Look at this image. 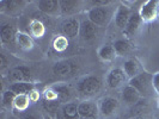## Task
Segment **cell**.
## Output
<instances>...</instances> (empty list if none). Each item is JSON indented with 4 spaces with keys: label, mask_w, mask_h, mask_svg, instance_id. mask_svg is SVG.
Wrapping results in <instances>:
<instances>
[{
    "label": "cell",
    "mask_w": 159,
    "mask_h": 119,
    "mask_svg": "<svg viewBox=\"0 0 159 119\" xmlns=\"http://www.w3.org/2000/svg\"><path fill=\"white\" fill-rule=\"evenodd\" d=\"M80 118H98V104L93 100H81L78 106Z\"/></svg>",
    "instance_id": "11"
},
{
    "label": "cell",
    "mask_w": 159,
    "mask_h": 119,
    "mask_svg": "<svg viewBox=\"0 0 159 119\" xmlns=\"http://www.w3.org/2000/svg\"><path fill=\"white\" fill-rule=\"evenodd\" d=\"M158 7L159 1L156 0H147L143 2L138 11L143 23H152L158 19Z\"/></svg>",
    "instance_id": "6"
},
{
    "label": "cell",
    "mask_w": 159,
    "mask_h": 119,
    "mask_svg": "<svg viewBox=\"0 0 159 119\" xmlns=\"http://www.w3.org/2000/svg\"><path fill=\"white\" fill-rule=\"evenodd\" d=\"M97 104H98L99 114L104 118H109V117L114 116L120 107L119 100L111 95H105L103 98H101Z\"/></svg>",
    "instance_id": "5"
},
{
    "label": "cell",
    "mask_w": 159,
    "mask_h": 119,
    "mask_svg": "<svg viewBox=\"0 0 159 119\" xmlns=\"http://www.w3.org/2000/svg\"><path fill=\"white\" fill-rule=\"evenodd\" d=\"M112 45H114V49H115L117 56H126L132 50V45H130V43H129V40L127 38L116 40L112 43Z\"/></svg>",
    "instance_id": "27"
},
{
    "label": "cell",
    "mask_w": 159,
    "mask_h": 119,
    "mask_svg": "<svg viewBox=\"0 0 159 119\" xmlns=\"http://www.w3.org/2000/svg\"><path fill=\"white\" fill-rule=\"evenodd\" d=\"M29 96H30V100H31V103L35 104V103H37V101L40 100L41 94H40V92H39V91L35 88L32 92H30V93H29Z\"/></svg>",
    "instance_id": "33"
},
{
    "label": "cell",
    "mask_w": 159,
    "mask_h": 119,
    "mask_svg": "<svg viewBox=\"0 0 159 119\" xmlns=\"http://www.w3.org/2000/svg\"><path fill=\"white\" fill-rule=\"evenodd\" d=\"M79 103L75 100L68 101L61 105L60 110L55 114L56 119H80L79 110H78Z\"/></svg>",
    "instance_id": "7"
},
{
    "label": "cell",
    "mask_w": 159,
    "mask_h": 119,
    "mask_svg": "<svg viewBox=\"0 0 159 119\" xmlns=\"http://www.w3.org/2000/svg\"><path fill=\"white\" fill-rule=\"evenodd\" d=\"M18 30L16 29L15 25L10 23L2 24L1 29H0V40L2 42V44H12L16 43V37Z\"/></svg>",
    "instance_id": "18"
},
{
    "label": "cell",
    "mask_w": 159,
    "mask_h": 119,
    "mask_svg": "<svg viewBox=\"0 0 159 119\" xmlns=\"http://www.w3.org/2000/svg\"><path fill=\"white\" fill-rule=\"evenodd\" d=\"M152 85H153V89H154V94H157L159 96V71L153 74Z\"/></svg>",
    "instance_id": "32"
},
{
    "label": "cell",
    "mask_w": 159,
    "mask_h": 119,
    "mask_svg": "<svg viewBox=\"0 0 159 119\" xmlns=\"http://www.w3.org/2000/svg\"><path fill=\"white\" fill-rule=\"evenodd\" d=\"M103 88V82L96 75H85L75 83V93L83 100H89L98 94Z\"/></svg>",
    "instance_id": "1"
},
{
    "label": "cell",
    "mask_w": 159,
    "mask_h": 119,
    "mask_svg": "<svg viewBox=\"0 0 159 119\" xmlns=\"http://www.w3.org/2000/svg\"><path fill=\"white\" fill-rule=\"evenodd\" d=\"M13 119H18V118H13Z\"/></svg>",
    "instance_id": "38"
},
{
    "label": "cell",
    "mask_w": 159,
    "mask_h": 119,
    "mask_svg": "<svg viewBox=\"0 0 159 119\" xmlns=\"http://www.w3.org/2000/svg\"><path fill=\"white\" fill-rule=\"evenodd\" d=\"M52 87L56 92V94L59 96V100L62 104L73 101L74 92L68 85H66V83H56V85H53Z\"/></svg>",
    "instance_id": "20"
},
{
    "label": "cell",
    "mask_w": 159,
    "mask_h": 119,
    "mask_svg": "<svg viewBox=\"0 0 159 119\" xmlns=\"http://www.w3.org/2000/svg\"><path fill=\"white\" fill-rule=\"evenodd\" d=\"M29 29L32 38H42L47 32L46 25L40 19H32L29 25Z\"/></svg>",
    "instance_id": "25"
},
{
    "label": "cell",
    "mask_w": 159,
    "mask_h": 119,
    "mask_svg": "<svg viewBox=\"0 0 159 119\" xmlns=\"http://www.w3.org/2000/svg\"><path fill=\"white\" fill-rule=\"evenodd\" d=\"M31 100H30V96L29 94H19L16 96L15 99V103H13V111L16 112H25L28 110H30V105H31Z\"/></svg>",
    "instance_id": "24"
},
{
    "label": "cell",
    "mask_w": 159,
    "mask_h": 119,
    "mask_svg": "<svg viewBox=\"0 0 159 119\" xmlns=\"http://www.w3.org/2000/svg\"><path fill=\"white\" fill-rule=\"evenodd\" d=\"M80 119H98V118H80Z\"/></svg>",
    "instance_id": "36"
},
{
    "label": "cell",
    "mask_w": 159,
    "mask_h": 119,
    "mask_svg": "<svg viewBox=\"0 0 159 119\" xmlns=\"http://www.w3.org/2000/svg\"><path fill=\"white\" fill-rule=\"evenodd\" d=\"M52 45L56 53H64L70 47V40L64 35H57L54 37Z\"/></svg>",
    "instance_id": "28"
},
{
    "label": "cell",
    "mask_w": 159,
    "mask_h": 119,
    "mask_svg": "<svg viewBox=\"0 0 159 119\" xmlns=\"http://www.w3.org/2000/svg\"><path fill=\"white\" fill-rule=\"evenodd\" d=\"M97 55L103 62H112L117 57V54H116V51L114 49V45L108 44V43L99 47L98 51H97Z\"/></svg>",
    "instance_id": "22"
},
{
    "label": "cell",
    "mask_w": 159,
    "mask_h": 119,
    "mask_svg": "<svg viewBox=\"0 0 159 119\" xmlns=\"http://www.w3.org/2000/svg\"><path fill=\"white\" fill-rule=\"evenodd\" d=\"M158 19H159V7H158Z\"/></svg>",
    "instance_id": "37"
},
{
    "label": "cell",
    "mask_w": 159,
    "mask_h": 119,
    "mask_svg": "<svg viewBox=\"0 0 159 119\" xmlns=\"http://www.w3.org/2000/svg\"><path fill=\"white\" fill-rule=\"evenodd\" d=\"M83 1H72V0H61L60 1V8L61 15L67 17H73L79 13L83 8Z\"/></svg>",
    "instance_id": "17"
},
{
    "label": "cell",
    "mask_w": 159,
    "mask_h": 119,
    "mask_svg": "<svg viewBox=\"0 0 159 119\" xmlns=\"http://www.w3.org/2000/svg\"><path fill=\"white\" fill-rule=\"evenodd\" d=\"M36 88L34 82H15V83H10L7 89L12 91L15 94H29Z\"/></svg>",
    "instance_id": "23"
},
{
    "label": "cell",
    "mask_w": 159,
    "mask_h": 119,
    "mask_svg": "<svg viewBox=\"0 0 159 119\" xmlns=\"http://www.w3.org/2000/svg\"><path fill=\"white\" fill-rule=\"evenodd\" d=\"M143 24V19H141V17H140V15H139V12H138V11H136V12H133L130 18H129V20H128L126 29L122 31L123 32V36H125L126 38L134 37L136 33L139 32V30L141 29Z\"/></svg>",
    "instance_id": "13"
},
{
    "label": "cell",
    "mask_w": 159,
    "mask_h": 119,
    "mask_svg": "<svg viewBox=\"0 0 159 119\" xmlns=\"http://www.w3.org/2000/svg\"><path fill=\"white\" fill-rule=\"evenodd\" d=\"M98 29L99 28H97L92 22H90L89 19H85L81 22V25H80L79 36L81 37V40L85 42L95 40L98 35Z\"/></svg>",
    "instance_id": "16"
},
{
    "label": "cell",
    "mask_w": 159,
    "mask_h": 119,
    "mask_svg": "<svg viewBox=\"0 0 159 119\" xmlns=\"http://www.w3.org/2000/svg\"><path fill=\"white\" fill-rule=\"evenodd\" d=\"M17 94H15L12 91L6 89L2 92L1 94V105L4 108H13V103H15V99H16Z\"/></svg>",
    "instance_id": "30"
},
{
    "label": "cell",
    "mask_w": 159,
    "mask_h": 119,
    "mask_svg": "<svg viewBox=\"0 0 159 119\" xmlns=\"http://www.w3.org/2000/svg\"><path fill=\"white\" fill-rule=\"evenodd\" d=\"M152 79H153V74L148 73L147 70H143L139 75H136L135 78L129 80L128 83L132 87L135 88L143 98H146V96L154 93L153 85H152Z\"/></svg>",
    "instance_id": "3"
},
{
    "label": "cell",
    "mask_w": 159,
    "mask_h": 119,
    "mask_svg": "<svg viewBox=\"0 0 159 119\" xmlns=\"http://www.w3.org/2000/svg\"><path fill=\"white\" fill-rule=\"evenodd\" d=\"M17 118L18 119H43L44 118V116H41L37 111L28 110V111L19 113V116H18Z\"/></svg>",
    "instance_id": "31"
},
{
    "label": "cell",
    "mask_w": 159,
    "mask_h": 119,
    "mask_svg": "<svg viewBox=\"0 0 159 119\" xmlns=\"http://www.w3.org/2000/svg\"><path fill=\"white\" fill-rule=\"evenodd\" d=\"M39 11L47 16L56 17L61 15V8H60V1L57 0H40L36 2Z\"/></svg>",
    "instance_id": "12"
},
{
    "label": "cell",
    "mask_w": 159,
    "mask_h": 119,
    "mask_svg": "<svg viewBox=\"0 0 159 119\" xmlns=\"http://www.w3.org/2000/svg\"><path fill=\"white\" fill-rule=\"evenodd\" d=\"M1 11L6 12L7 15L12 16V15H18L24 6L28 4V1H23V0H7V1H1Z\"/></svg>",
    "instance_id": "19"
},
{
    "label": "cell",
    "mask_w": 159,
    "mask_h": 119,
    "mask_svg": "<svg viewBox=\"0 0 159 119\" xmlns=\"http://www.w3.org/2000/svg\"><path fill=\"white\" fill-rule=\"evenodd\" d=\"M128 81L129 79L127 78L125 70L122 69V67H115L110 69L105 76V83L110 89L123 88L126 85H128Z\"/></svg>",
    "instance_id": "4"
},
{
    "label": "cell",
    "mask_w": 159,
    "mask_h": 119,
    "mask_svg": "<svg viewBox=\"0 0 159 119\" xmlns=\"http://www.w3.org/2000/svg\"><path fill=\"white\" fill-rule=\"evenodd\" d=\"M121 98H122V101L126 105H129V106H134V105H136L143 99V96L140 95V93L134 87H132L129 83L122 88Z\"/></svg>",
    "instance_id": "15"
},
{
    "label": "cell",
    "mask_w": 159,
    "mask_h": 119,
    "mask_svg": "<svg viewBox=\"0 0 159 119\" xmlns=\"http://www.w3.org/2000/svg\"><path fill=\"white\" fill-rule=\"evenodd\" d=\"M73 71V64L70 61H57L53 67V73L59 76H66Z\"/></svg>",
    "instance_id": "26"
},
{
    "label": "cell",
    "mask_w": 159,
    "mask_h": 119,
    "mask_svg": "<svg viewBox=\"0 0 159 119\" xmlns=\"http://www.w3.org/2000/svg\"><path fill=\"white\" fill-rule=\"evenodd\" d=\"M133 11L128 7L127 5H123V4H120L119 6L116 7V11H115V16H114V20H115V24L116 26L119 28L120 30H125L126 26H127V23L129 20V18L132 16Z\"/></svg>",
    "instance_id": "10"
},
{
    "label": "cell",
    "mask_w": 159,
    "mask_h": 119,
    "mask_svg": "<svg viewBox=\"0 0 159 119\" xmlns=\"http://www.w3.org/2000/svg\"><path fill=\"white\" fill-rule=\"evenodd\" d=\"M16 44L19 49H22L24 51H29L35 47V42H34L31 35L23 31H18V33H17Z\"/></svg>",
    "instance_id": "21"
},
{
    "label": "cell",
    "mask_w": 159,
    "mask_h": 119,
    "mask_svg": "<svg viewBox=\"0 0 159 119\" xmlns=\"http://www.w3.org/2000/svg\"><path fill=\"white\" fill-rule=\"evenodd\" d=\"M122 69L125 70L127 78L129 80L135 78L136 75H139L140 73H143V64L139 62V60H136L135 57H130L127 58L123 63H122Z\"/></svg>",
    "instance_id": "14"
},
{
    "label": "cell",
    "mask_w": 159,
    "mask_h": 119,
    "mask_svg": "<svg viewBox=\"0 0 159 119\" xmlns=\"http://www.w3.org/2000/svg\"><path fill=\"white\" fill-rule=\"evenodd\" d=\"M62 103L59 101V100H53V101H49V100H43L42 103V108L43 111L47 113L48 116H50L53 118V116H55L57 111L60 110Z\"/></svg>",
    "instance_id": "29"
},
{
    "label": "cell",
    "mask_w": 159,
    "mask_h": 119,
    "mask_svg": "<svg viewBox=\"0 0 159 119\" xmlns=\"http://www.w3.org/2000/svg\"><path fill=\"white\" fill-rule=\"evenodd\" d=\"M115 11L116 10L110 6H105V7L92 6L88 11V19L95 24L97 28H105L114 18Z\"/></svg>",
    "instance_id": "2"
},
{
    "label": "cell",
    "mask_w": 159,
    "mask_h": 119,
    "mask_svg": "<svg viewBox=\"0 0 159 119\" xmlns=\"http://www.w3.org/2000/svg\"><path fill=\"white\" fill-rule=\"evenodd\" d=\"M130 119H148L146 116H138V117H133V118H130Z\"/></svg>",
    "instance_id": "34"
},
{
    "label": "cell",
    "mask_w": 159,
    "mask_h": 119,
    "mask_svg": "<svg viewBox=\"0 0 159 119\" xmlns=\"http://www.w3.org/2000/svg\"><path fill=\"white\" fill-rule=\"evenodd\" d=\"M80 25H81V23H80L79 19L77 17H71V18L65 19L62 24H61L62 35L66 36L68 40L78 37L80 33Z\"/></svg>",
    "instance_id": "9"
},
{
    "label": "cell",
    "mask_w": 159,
    "mask_h": 119,
    "mask_svg": "<svg viewBox=\"0 0 159 119\" xmlns=\"http://www.w3.org/2000/svg\"><path fill=\"white\" fill-rule=\"evenodd\" d=\"M43 119H53V118H52L50 116H48V114H44V118Z\"/></svg>",
    "instance_id": "35"
},
{
    "label": "cell",
    "mask_w": 159,
    "mask_h": 119,
    "mask_svg": "<svg viewBox=\"0 0 159 119\" xmlns=\"http://www.w3.org/2000/svg\"><path fill=\"white\" fill-rule=\"evenodd\" d=\"M7 79L10 83L15 82H32V75L29 68L19 66L8 70Z\"/></svg>",
    "instance_id": "8"
}]
</instances>
